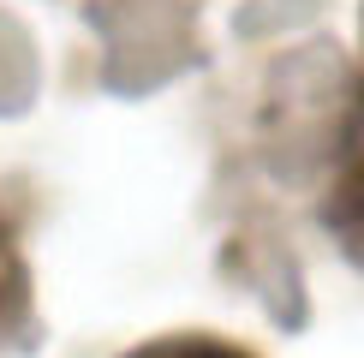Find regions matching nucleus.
I'll return each mask as SVG.
<instances>
[{
  "label": "nucleus",
  "mask_w": 364,
  "mask_h": 358,
  "mask_svg": "<svg viewBox=\"0 0 364 358\" xmlns=\"http://www.w3.org/2000/svg\"><path fill=\"white\" fill-rule=\"evenodd\" d=\"M132 358H245L233 347H215V340H168V347H144Z\"/></svg>",
  "instance_id": "obj_1"
},
{
  "label": "nucleus",
  "mask_w": 364,
  "mask_h": 358,
  "mask_svg": "<svg viewBox=\"0 0 364 358\" xmlns=\"http://www.w3.org/2000/svg\"><path fill=\"white\" fill-rule=\"evenodd\" d=\"M358 156H364V126H358Z\"/></svg>",
  "instance_id": "obj_2"
}]
</instances>
